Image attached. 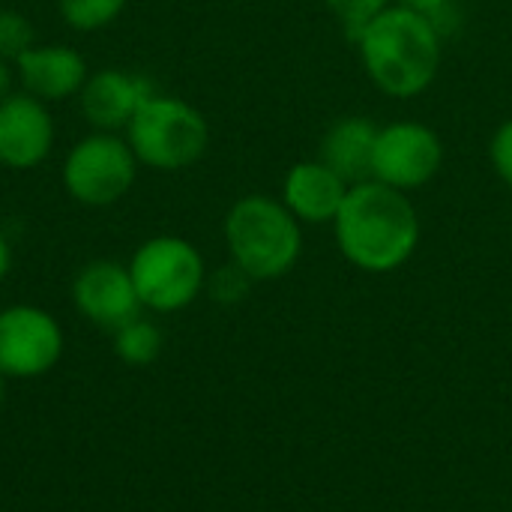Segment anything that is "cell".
Returning <instances> with one entry per match:
<instances>
[{
  "label": "cell",
  "instance_id": "cell-1",
  "mask_svg": "<svg viewBox=\"0 0 512 512\" xmlns=\"http://www.w3.org/2000/svg\"><path fill=\"white\" fill-rule=\"evenodd\" d=\"M336 246L363 273H393L420 246V216L408 192L366 180L348 189L333 219Z\"/></svg>",
  "mask_w": 512,
  "mask_h": 512
},
{
  "label": "cell",
  "instance_id": "cell-2",
  "mask_svg": "<svg viewBox=\"0 0 512 512\" xmlns=\"http://www.w3.org/2000/svg\"><path fill=\"white\" fill-rule=\"evenodd\" d=\"M354 45L369 81L393 99H414L426 93L441 72V30L426 12L399 3L384 9L354 39Z\"/></svg>",
  "mask_w": 512,
  "mask_h": 512
},
{
  "label": "cell",
  "instance_id": "cell-3",
  "mask_svg": "<svg viewBox=\"0 0 512 512\" xmlns=\"http://www.w3.org/2000/svg\"><path fill=\"white\" fill-rule=\"evenodd\" d=\"M231 261L255 282L282 279L303 255V225L270 195H246L231 204L222 222Z\"/></svg>",
  "mask_w": 512,
  "mask_h": 512
},
{
  "label": "cell",
  "instance_id": "cell-4",
  "mask_svg": "<svg viewBox=\"0 0 512 512\" xmlns=\"http://www.w3.org/2000/svg\"><path fill=\"white\" fill-rule=\"evenodd\" d=\"M123 132L138 165L168 174L192 168L210 144L204 114L186 99L165 93H153Z\"/></svg>",
  "mask_w": 512,
  "mask_h": 512
},
{
  "label": "cell",
  "instance_id": "cell-5",
  "mask_svg": "<svg viewBox=\"0 0 512 512\" xmlns=\"http://www.w3.org/2000/svg\"><path fill=\"white\" fill-rule=\"evenodd\" d=\"M126 267L141 306L159 315H171L192 306L207 288V264L201 252L177 234H159L144 240Z\"/></svg>",
  "mask_w": 512,
  "mask_h": 512
},
{
  "label": "cell",
  "instance_id": "cell-6",
  "mask_svg": "<svg viewBox=\"0 0 512 512\" xmlns=\"http://www.w3.org/2000/svg\"><path fill=\"white\" fill-rule=\"evenodd\" d=\"M138 159L117 132H90L63 159V189L84 207L117 204L138 177Z\"/></svg>",
  "mask_w": 512,
  "mask_h": 512
},
{
  "label": "cell",
  "instance_id": "cell-7",
  "mask_svg": "<svg viewBox=\"0 0 512 512\" xmlns=\"http://www.w3.org/2000/svg\"><path fill=\"white\" fill-rule=\"evenodd\" d=\"M66 351L60 321L33 303L0 309V375L6 381H33L48 375Z\"/></svg>",
  "mask_w": 512,
  "mask_h": 512
},
{
  "label": "cell",
  "instance_id": "cell-8",
  "mask_svg": "<svg viewBox=\"0 0 512 512\" xmlns=\"http://www.w3.org/2000/svg\"><path fill=\"white\" fill-rule=\"evenodd\" d=\"M444 165L441 135L417 120H396L378 129L372 180L387 183L399 192L420 189L438 177Z\"/></svg>",
  "mask_w": 512,
  "mask_h": 512
},
{
  "label": "cell",
  "instance_id": "cell-9",
  "mask_svg": "<svg viewBox=\"0 0 512 512\" xmlns=\"http://www.w3.org/2000/svg\"><path fill=\"white\" fill-rule=\"evenodd\" d=\"M72 303L81 318L102 330H117L141 315V300L126 264L99 258L78 270L72 279Z\"/></svg>",
  "mask_w": 512,
  "mask_h": 512
},
{
  "label": "cell",
  "instance_id": "cell-10",
  "mask_svg": "<svg viewBox=\"0 0 512 512\" xmlns=\"http://www.w3.org/2000/svg\"><path fill=\"white\" fill-rule=\"evenodd\" d=\"M54 147V120L42 99L18 90L0 102V165L30 171Z\"/></svg>",
  "mask_w": 512,
  "mask_h": 512
},
{
  "label": "cell",
  "instance_id": "cell-11",
  "mask_svg": "<svg viewBox=\"0 0 512 512\" xmlns=\"http://www.w3.org/2000/svg\"><path fill=\"white\" fill-rule=\"evenodd\" d=\"M150 96L153 87L147 78L129 69L105 66L87 75L78 93V108L96 132H120L132 123V117Z\"/></svg>",
  "mask_w": 512,
  "mask_h": 512
},
{
  "label": "cell",
  "instance_id": "cell-12",
  "mask_svg": "<svg viewBox=\"0 0 512 512\" xmlns=\"http://www.w3.org/2000/svg\"><path fill=\"white\" fill-rule=\"evenodd\" d=\"M15 75L21 81V90L48 102H63L69 96H78L90 69L87 60L60 42L51 45H30L18 60H15Z\"/></svg>",
  "mask_w": 512,
  "mask_h": 512
},
{
  "label": "cell",
  "instance_id": "cell-13",
  "mask_svg": "<svg viewBox=\"0 0 512 512\" xmlns=\"http://www.w3.org/2000/svg\"><path fill=\"white\" fill-rule=\"evenodd\" d=\"M348 189L351 186L315 156V159L294 162L288 168L279 201L291 210V216L300 225H333V219L345 204Z\"/></svg>",
  "mask_w": 512,
  "mask_h": 512
},
{
  "label": "cell",
  "instance_id": "cell-14",
  "mask_svg": "<svg viewBox=\"0 0 512 512\" xmlns=\"http://www.w3.org/2000/svg\"><path fill=\"white\" fill-rule=\"evenodd\" d=\"M378 129L363 114L339 117L327 126V132L318 141V159L333 168L348 186L372 180V159H375V141Z\"/></svg>",
  "mask_w": 512,
  "mask_h": 512
},
{
  "label": "cell",
  "instance_id": "cell-15",
  "mask_svg": "<svg viewBox=\"0 0 512 512\" xmlns=\"http://www.w3.org/2000/svg\"><path fill=\"white\" fill-rule=\"evenodd\" d=\"M111 336H114V339H111L114 354H117L126 366H150V363L159 360V354H162V348H165L162 330H159L150 318H144V315L126 321V324L117 327Z\"/></svg>",
  "mask_w": 512,
  "mask_h": 512
},
{
  "label": "cell",
  "instance_id": "cell-16",
  "mask_svg": "<svg viewBox=\"0 0 512 512\" xmlns=\"http://www.w3.org/2000/svg\"><path fill=\"white\" fill-rule=\"evenodd\" d=\"M129 0H57L60 18L78 30V33H93L120 18Z\"/></svg>",
  "mask_w": 512,
  "mask_h": 512
},
{
  "label": "cell",
  "instance_id": "cell-17",
  "mask_svg": "<svg viewBox=\"0 0 512 512\" xmlns=\"http://www.w3.org/2000/svg\"><path fill=\"white\" fill-rule=\"evenodd\" d=\"M333 18L342 24L345 36L354 42L384 9L393 6V0H324Z\"/></svg>",
  "mask_w": 512,
  "mask_h": 512
},
{
  "label": "cell",
  "instance_id": "cell-18",
  "mask_svg": "<svg viewBox=\"0 0 512 512\" xmlns=\"http://www.w3.org/2000/svg\"><path fill=\"white\" fill-rule=\"evenodd\" d=\"M33 24L15 9H0V57L15 63L33 45Z\"/></svg>",
  "mask_w": 512,
  "mask_h": 512
},
{
  "label": "cell",
  "instance_id": "cell-19",
  "mask_svg": "<svg viewBox=\"0 0 512 512\" xmlns=\"http://www.w3.org/2000/svg\"><path fill=\"white\" fill-rule=\"evenodd\" d=\"M252 282H255V279H252L246 270H240L234 261H228V264L219 267L213 276H207V291H210V297H213L216 303L234 306V303H240V300L249 294Z\"/></svg>",
  "mask_w": 512,
  "mask_h": 512
},
{
  "label": "cell",
  "instance_id": "cell-20",
  "mask_svg": "<svg viewBox=\"0 0 512 512\" xmlns=\"http://www.w3.org/2000/svg\"><path fill=\"white\" fill-rule=\"evenodd\" d=\"M489 159L498 177L512 189V117L495 129L492 144H489Z\"/></svg>",
  "mask_w": 512,
  "mask_h": 512
},
{
  "label": "cell",
  "instance_id": "cell-21",
  "mask_svg": "<svg viewBox=\"0 0 512 512\" xmlns=\"http://www.w3.org/2000/svg\"><path fill=\"white\" fill-rule=\"evenodd\" d=\"M15 78H18V75H15V69H12V63L0 57V102H3L6 96H12V93H15V90H12Z\"/></svg>",
  "mask_w": 512,
  "mask_h": 512
},
{
  "label": "cell",
  "instance_id": "cell-22",
  "mask_svg": "<svg viewBox=\"0 0 512 512\" xmlns=\"http://www.w3.org/2000/svg\"><path fill=\"white\" fill-rule=\"evenodd\" d=\"M393 3H399V6H408V9H417V12H435V9H441L444 3H450V0H393Z\"/></svg>",
  "mask_w": 512,
  "mask_h": 512
},
{
  "label": "cell",
  "instance_id": "cell-23",
  "mask_svg": "<svg viewBox=\"0 0 512 512\" xmlns=\"http://www.w3.org/2000/svg\"><path fill=\"white\" fill-rule=\"evenodd\" d=\"M9 267H12V246H9V240L3 237V231H0V282L6 279Z\"/></svg>",
  "mask_w": 512,
  "mask_h": 512
},
{
  "label": "cell",
  "instance_id": "cell-24",
  "mask_svg": "<svg viewBox=\"0 0 512 512\" xmlns=\"http://www.w3.org/2000/svg\"><path fill=\"white\" fill-rule=\"evenodd\" d=\"M3 396H6V378L0 375V402H3Z\"/></svg>",
  "mask_w": 512,
  "mask_h": 512
}]
</instances>
